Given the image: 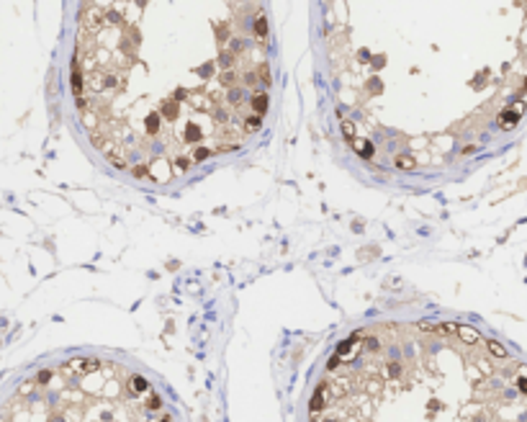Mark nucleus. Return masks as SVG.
Here are the masks:
<instances>
[{
  "mask_svg": "<svg viewBox=\"0 0 527 422\" xmlns=\"http://www.w3.org/2000/svg\"><path fill=\"white\" fill-rule=\"evenodd\" d=\"M0 422H177L147 373L108 355H75L18 376Z\"/></svg>",
  "mask_w": 527,
  "mask_h": 422,
  "instance_id": "4",
  "label": "nucleus"
},
{
  "mask_svg": "<svg viewBox=\"0 0 527 422\" xmlns=\"http://www.w3.org/2000/svg\"><path fill=\"white\" fill-rule=\"evenodd\" d=\"M273 47L260 3H88L72 93L90 142L152 183L242 147L263 126Z\"/></svg>",
  "mask_w": 527,
  "mask_h": 422,
  "instance_id": "1",
  "label": "nucleus"
},
{
  "mask_svg": "<svg viewBox=\"0 0 527 422\" xmlns=\"http://www.w3.org/2000/svg\"><path fill=\"white\" fill-rule=\"evenodd\" d=\"M306 422H527V366L463 324H373L329 355Z\"/></svg>",
  "mask_w": 527,
  "mask_h": 422,
  "instance_id": "3",
  "label": "nucleus"
},
{
  "mask_svg": "<svg viewBox=\"0 0 527 422\" xmlns=\"http://www.w3.org/2000/svg\"><path fill=\"white\" fill-rule=\"evenodd\" d=\"M322 59L329 101L355 152L396 173L476 152L473 106L496 67L473 62L458 13L432 3H324Z\"/></svg>",
  "mask_w": 527,
  "mask_h": 422,
  "instance_id": "2",
  "label": "nucleus"
}]
</instances>
